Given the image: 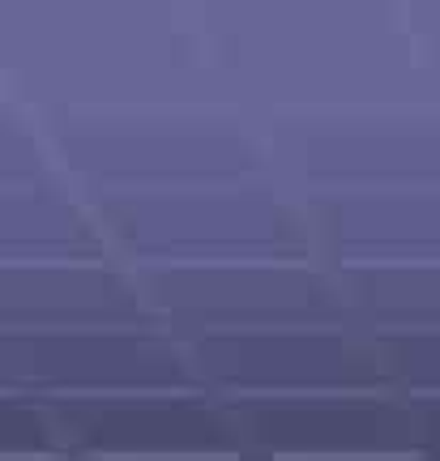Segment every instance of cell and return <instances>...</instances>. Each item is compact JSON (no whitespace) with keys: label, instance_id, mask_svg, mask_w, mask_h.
Segmentation results:
<instances>
[]
</instances>
